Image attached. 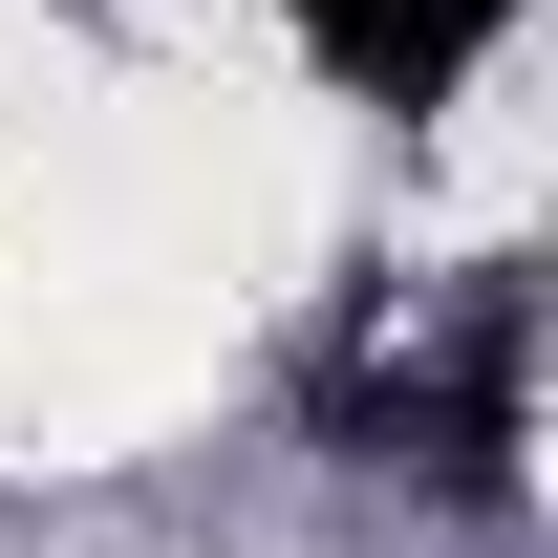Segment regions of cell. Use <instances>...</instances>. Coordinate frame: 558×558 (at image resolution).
<instances>
[{
  "mask_svg": "<svg viewBox=\"0 0 558 558\" xmlns=\"http://www.w3.org/2000/svg\"><path fill=\"white\" fill-rule=\"evenodd\" d=\"M494 22H515V0H301V44H323L344 86H387V108H429Z\"/></svg>",
  "mask_w": 558,
  "mask_h": 558,
  "instance_id": "cell-1",
  "label": "cell"
}]
</instances>
